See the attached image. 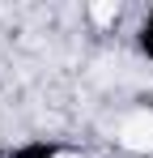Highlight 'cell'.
<instances>
[{"mask_svg":"<svg viewBox=\"0 0 153 158\" xmlns=\"http://www.w3.org/2000/svg\"><path fill=\"white\" fill-rule=\"evenodd\" d=\"M119 141H124L128 150H136V154H149V150H153V115H149V111L128 115L124 128H119Z\"/></svg>","mask_w":153,"mask_h":158,"instance_id":"obj_1","label":"cell"},{"mask_svg":"<svg viewBox=\"0 0 153 158\" xmlns=\"http://www.w3.org/2000/svg\"><path fill=\"white\" fill-rule=\"evenodd\" d=\"M89 17H94L98 26H111V22L119 17V4H115V0H98V4L89 9Z\"/></svg>","mask_w":153,"mask_h":158,"instance_id":"obj_2","label":"cell"}]
</instances>
